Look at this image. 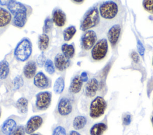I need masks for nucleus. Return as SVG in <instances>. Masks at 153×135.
<instances>
[{
    "label": "nucleus",
    "mask_w": 153,
    "mask_h": 135,
    "mask_svg": "<svg viewBox=\"0 0 153 135\" xmlns=\"http://www.w3.org/2000/svg\"><path fill=\"white\" fill-rule=\"evenodd\" d=\"M72 2H74V3H76V4H81V3L84 2V1H73Z\"/></svg>",
    "instance_id": "79ce46f5"
},
{
    "label": "nucleus",
    "mask_w": 153,
    "mask_h": 135,
    "mask_svg": "<svg viewBox=\"0 0 153 135\" xmlns=\"http://www.w3.org/2000/svg\"><path fill=\"white\" fill-rule=\"evenodd\" d=\"M130 56H131V58L132 59V60H133L135 63L139 62V59H140V58H139V54H138L136 52L133 51V52L131 53Z\"/></svg>",
    "instance_id": "4c0bfd02"
},
{
    "label": "nucleus",
    "mask_w": 153,
    "mask_h": 135,
    "mask_svg": "<svg viewBox=\"0 0 153 135\" xmlns=\"http://www.w3.org/2000/svg\"><path fill=\"white\" fill-rule=\"evenodd\" d=\"M36 63L33 61H28L23 67V74L28 79L34 77L36 71Z\"/></svg>",
    "instance_id": "a211bd4d"
},
{
    "label": "nucleus",
    "mask_w": 153,
    "mask_h": 135,
    "mask_svg": "<svg viewBox=\"0 0 153 135\" xmlns=\"http://www.w3.org/2000/svg\"><path fill=\"white\" fill-rule=\"evenodd\" d=\"M10 73V65L7 61L3 59L0 61V79H5Z\"/></svg>",
    "instance_id": "a878e982"
},
{
    "label": "nucleus",
    "mask_w": 153,
    "mask_h": 135,
    "mask_svg": "<svg viewBox=\"0 0 153 135\" xmlns=\"http://www.w3.org/2000/svg\"><path fill=\"white\" fill-rule=\"evenodd\" d=\"M68 135H81V134L79 133L76 130H71L69 132Z\"/></svg>",
    "instance_id": "ea45409f"
},
{
    "label": "nucleus",
    "mask_w": 153,
    "mask_h": 135,
    "mask_svg": "<svg viewBox=\"0 0 153 135\" xmlns=\"http://www.w3.org/2000/svg\"><path fill=\"white\" fill-rule=\"evenodd\" d=\"M97 34L94 30H89L86 31L81 37V45L85 51L93 48L97 42Z\"/></svg>",
    "instance_id": "0eeeda50"
},
{
    "label": "nucleus",
    "mask_w": 153,
    "mask_h": 135,
    "mask_svg": "<svg viewBox=\"0 0 153 135\" xmlns=\"http://www.w3.org/2000/svg\"><path fill=\"white\" fill-rule=\"evenodd\" d=\"M46 61V57L44 55V54L43 52L38 56L36 60V65H38L39 67H42L44 65L45 62Z\"/></svg>",
    "instance_id": "473e14b6"
},
{
    "label": "nucleus",
    "mask_w": 153,
    "mask_h": 135,
    "mask_svg": "<svg viewBox=\"0 0 153 135\" xmlns=\"http://www.w3.org/2000/svg\"><path fill=\"white\" fill-rule=\"evenodd\" d=\"M87 122V118L83 115H78L75 117L73 120V127L76 130L82 129L86 125Z\"/></svg>",
    "instance_id": "5701e85b"
},
{
    "label": "nucleus",
    "mask_w": 153,
    "mask_h": 135,
    "mask_svg": "<svg viewBox=\"0 0 153 135\" xmlns=\"http://www.w3.org/2000/svg\"><path fill=\"white\" fill-rule=\"evenodd\" d=\"M0 117H1V109H0Z\"/></svg>",
    "instance_id": "a18cd8bd"
},
{
    "label": "nucleus",
    "mask_w": 153,
    "mask_h": 135,
    "mask_svg": "<svg viewBox=\"0 0 153 135\" xmlns=\"http://www.w3.org/2000/svg\"><path fill=\"white\" fill-rule=\"evenodd\" d=\"M107 125L103 123H98L94 124L90 130V135H102L106 130Z\"/></svg>",
    "instance_id": "412c9836"
},
{
    "label": "nucleus",
    "mask_w": 153,
    "mask_h": 135,
    "mask_svg": "<svg viewBox=\"0 0 153 135\" xmlns=\"http://www.w3.org/2000/svg\"><path fill=\"white\" fill-rule=\"evenodd\" d=\"M152 65H153V61H152Z\"/></svg>",
    "instance_id": "49530a36"
},
{
    "label": "nucleus",
    "mask_w": 153,
    "mask_h": 135,
    "mask_svg": "<svg viewBox=\"0 0 153 135\" xmlns=\"http://www.w3.org/2000/svg\"><path fill=\"white\" fill-rule=\"evenodd\" d=\"M151 121H152V125H153V116L152 117V118H151Z\"/></svg>",
    "instance_id": "c03bdc74"
},
{
    "label": "nucleus",
    "mask_w": 153,
    "mask_h": 135,
    "mask_svg": "<svg viewBox=\"0 0 153 135\" xmlns=\"http://www.w3.org/2000/svg\"><path fill=\"white\" fill-rule=\"evenodd\" d=\"M121 26L117 24L113 25L108 30V39L112 46H114L117 43L120 34H121Z\"/></svg>",
    "instance_id": "f8f14e48"
},
{
    "label": "nucleus",
    "mask_w": 153,
    "mask_h": 135,
    "mask_svg": "<svg viewBox=\"0 0 153 135\" xmlns=\"http://www.w3.org/2000/svg\"><path fill=\"white\" fill-rule=\"evenodd\" d=\"M53 20L50 17H47L45 19L44 24V26H43L44 33L47 34L51 31V30L53 27Z\"/></svg>",
    "instance_id": "c756f323"
},
{
    "label": "nucleus",
    "mask_w": 153,
    "mask_h": 135,
    "mask_svg": "<svg viewBox=\"0 0 153 135\" xmlns=\"http://www.w3.org/2000/svg\"><path fill=\"white\" fill-rule=\"evenodd\" d=\"M118 11V7L117 4L112 1L103 2L99 8V12L100 16L108 20L114 18L117 15Z\"/></svg>",
    "instance_id": "20e7f679"
},
{
    "label": "nucleus",
    "mask_w": 153,
    "mask_h": 135,
    "mask_svg": "<svg viewBox=\"0 0 153 135\" xmlns=\"http://www.w3.org/2000/svg\"><path fill=\"white\" fill-rule=\"evenodd\" d=\"M100 21L99 12L97 7L90 8L85 14L80 24V29L83 31L89 30L90 29L96 26Z\"/></svg>",
    "instance_id": "f03ea898"
},
{
    "label": "nucleus",
    "mask_w": 153,
    "mask_h": 135,
    "mask_svg": "<svg viewBox=\"0 0 153 135\" xmlns=\"http://www.w3.org/2000/svg\"><path fill=\"white\" fill-rule=\"evenodd\" d=\"M65 79L63 77L60 76L56 80L54 86H53V90L57 94L62 93L65 89Z\"/></svg>",
    "instance_id": "bb28decb"
},
{
    "label": "nucleus",
    "mask_w": 153,
    "mask_h": 135,
    "mask_svg": "<svg viewBox=\"0 0 153 135\" xmlns=\"http://www.w3.org/2000/svg\"><path fill=\"white\" fill-rule=\"evenodd\" d=\"M52 135H66V129L62 126H57L53 130Z\"/></svg>",
    "instance_id": "2f4dec72"
},
{
    "label": "nucleus",
    "mask_w": 153,
    "mask_h": 135,
    "mask_svg": "<svg viewBox=\"0 0 153 135\" xmlns=\"http://www.w3.org/2000/svg\"><path fill=\"white\" fill-rule=\"evenodd\" d=\"M30 12H22L13 15L12 24L18 28H23L27 23Z\"/></svg>",
    "instance_id": "4468645a"
},
{
    "label": "nucleus",
    "mask_w": 153,
    "mask_h": 135,
    "mask_svg": "<svg viewBox=\"0 0 153 135\" xmlns=\"http://www.w3.org/2000/svg\"><path fill=\"white\" fill-rule=\"evenodd\" d=\"M29 135H39V134H35V133H32V134H29Z\"/></svg>",
    "instance_id": "37998d69"
},
{
    "label": "nucleus",
    "mask_w": 153,
    "mask_h": 135,
    "mask_svg": "<svg viewBox=\"0 0 153 135\" xmlns=\"http://www.w3.org/2000/svg\"><path fill=\"white\" fill-rule=\"evenodd\" d=\"M72 105L71 101L65 97L62 98L57 104V111L62 116H66L71 113Z\"/></svg>",
    "instance_id": "9d476101"
},
{
    "label": "nucleus",
    "mask_w": 153,
    "mask_h": 135,
    "mask_svg": "<svg viewBox=\"0 0 153 135\" xmlns=\"http://www.w3.org/2000/svg\"><path fill=\"white\" fill-rule=\"evenodd\" d=\"M43 119L41 116L33 115L27 121L25 125L26 133L30 134L36 131L42 124Z\"/></svg>",
    "instance_id": "6e6552de"
},
{
    "label": "nucleus",
    "mask_w": 153,
    "mask_h": 135,
    "mask_svg": "<svg viewBox=\"0 0 153 135\" xmlns=\"http://www.w3.org/2000/svg\"><path fill=\"white\" fill-rule=\"evenodd\" d=\"M76 32V29L75 26H70L66 29L63 32V40L65 41L68 42L72 39L74 36Z\"/></svg>",
    "instance_id": "cd10ccee"
},
{
    "label": "nucleus",
    "mask_w": 153,
    "mask_h": 135,
    "mask_svg": "<svg viewBox=\"0 0 153 135\" xmlns=\"http://www.w3.org/2000/svg\"><path fill=\"white\" fill-rule=\"evenodd\" d=\"M137 51L139 52V55L140 56H143L144 55V54H145V49L142 43L139 40H138L137 42Z\"/></svg>",
    "instance_id": "c9c22d12"
},
{
    "label": "nucleus",
    "mask_w": 153,
    "mask_h": 135,
    "mask_svg": "<svg viewBox=\"0 0 153 135\" xmlns=\"http://www.w3.org/2000/svg\"><path fill=\"white\" fill-rule=\"evenodd\" d=\"M152 13H153V11H152Z\"/></svg>",
    "instance_id": "de8ad7c7"
},
{
    "label": "nucleus",
    "mask_w": 153,
    "mask_h": 135,
    "mask_svg": "<svg viewBox=\"0 0 153 135\" xmlns=\"http://www.w3.org/2000/svg\"><path fill=\"white\" fill-rule=\"evenodd\" d=\"M53 22L57 27H63L65 25L66 21V16L65 13L60 9H56L52 14Z\"/></svg>",
    "instance_id": "dca6fc26"
},
{
    "label": "nucleus",
    "mask_w": 153,
    "mask_h": 135,
    "mask_svg": "<svg viewBox=\"0 0 153 135\" xmlns=\"http://www.w3.org/2000/svg\"><path fill=\"white\" fill-rule=\"evenodd\" d=\"M32 52V44L27 37H23L17 44L14 55L16 59L19 61L24 62L29 59Z\"/></svg>",
    "instance_id": "f257e3e1"
},
{
    "label": "nucleus",
    "mask_w": 153,
    "mask_h": 135,
    "mask_svg": "<svg viewBox=\"0 0 153 135\" xmlns=\"http://www.w3.org/2000/svg\"><path fill=\"white\" fill-rule=\"evenodd\" d=\"M80 78L81 79V80L82 81V82H87L88 81V75L87 72L85 71H83L81 73V75L79 76Z\"/></svg>",
    "instance_id": "58836bf2"
},
{
    "label": "nucleus",
    "mask_w": 153,
    "mask_h": 135,
    "mask_svg": "<svg viewBox=\"0 0 153 135\" xmlns=\"http://www.w3.org/2000/svg\"><path fill=\"white\" fill-rule=\"evenodd\" d=\"M23 84H24V81L21 76L18 75L15 77V78L13 80V85L15 90L19 89L20 87H22L23 86Z\"/></svg>",
    "instance_id": "7c9ffc66"
},
{
    "label": "nucleus",
    "mask_w": 153,
    "mask_h": 135,
    "mask_svg": "<svg viewBox=\"0 0 153 135\" xmlns=\"http://www.w3.org/2000/svg\"><path fill=\"white\" fill-rule=\"evenodd\" d=\"M83 82L81 80L79 76H75L73 77L71 81L69 87V91L71 93L76 94L79 93L82 87Z\"/></svg>",
    "instance_id": "6ab92c4d"
},
{
    "label": "nucleus",
    "mask_w": 153,
    "mask_h": 135,
    "mask_svg": "<svg viewBox=\"0 0 153 135\" xmlns=\"http://www.w3.org/2000/svg\"><path fill=\"white\" fill-rule=\"evenodd\" d=\"M17 128V123L13 118L6 120L2 124L1 131L5 135H12Z\"/></svg>",
    "instance_id": "f3484780"
},
{
    "label": "nucleus",
    "mask_w": 153,
    "mask_h": 135,
    "mask_svg": "<svg viewBox=\"0 0 153 135\" xmlns=\"http://www.w3.org/2000/svg\"><path fill=\"white\" fill-rule=\"evenodd\" d=\"M49 37L45 33H42L38 37V48L42 52L47 49L49 45Z\"/></svg>",
    "instance_id": "393cba45"
},
{
    "label": "nucleus",
    "mask_w": 153,
    "mask_h": 135,
    "mask_svg": "<svg viewBox=\"0 0 153 135\" xmlns=\"http://www.w3.org/2000/svg\"><path fill=\"white\" fill-rule=\"evenodd\" d=\"M99 88V82L95 78H92L90 79L87 82L85 87L84 93L85 96L89 98L94 97Z\"/></svg>",
    "instance_id": "2eb2a0df"
},
{
    "label": "nucleus",
    "mask_w": 153,
    "mask_h": 135,
    "mask_svg": "<svg viewBox=\"0 0 153 135\" xmlns=\"http://www.w3.org/2000/svg\"><path fill=\"white\" fill-rule=\"evenodd\" d=\"M54 64L55 67L60 71H63L70 65V60L62 54L59 53L54 57Z\"/></svg>",
    "instance_id": "ddd939ff"
},
{
    "label": "nucleus",
    "mask_w": 153,
    "mask_h": 135,
    "mask_svg": "<svg viewBox=\"0 0 153 135\" xmlns=\"http://www.w3.org/2000/svg\"><path fill=\"white\" fill-rule=\"evenodd\" d=\"M62 54L69 59L73 58L75 55V46L73 44L64 43L61 46Z\"/></svg>",
    "instance_id": "4be33fe9"
},
{
    "label": "nucleus",
    "mask_w": 153,
    "mask_h": 135,
    "mask_svg": "<svg viewBox=\"0 0 153 135\" xmlns=\"http://www.w3.org/2000/svg\"><path fill=\"white\" fill-rule=\"evenodd\" d=\"M10 1H0V4L1 5H7L8 4Z\"/></svg>",
    "instance_id": "a19ab883"
},
{
    "label": "nucleus",
    "mask_w": 153,
    "mask_h": 135,
    "mask_svg": "<svg viewBox=\"0 0 153 135\" xmlns=\"http://www.w3.org/2000/svg\"><path fill=\"white\" fill-rule=\"evenodd\" d=\"M11 14L8 10L0 7V27L7 26L11 21Z\"/></svg>",
    "instance_id": "aec40b11"
},
{
    "label": "nucleus",
    "mask_w": 153,
    "mask_h": 135,
    "mask_svg": "<svg viewBox=\"0 0 153 135\" xmlns=\"http://www.w3.org/2000/svg\"><path fill=\"white\" fill-rule=\"evenodd\" d=\"M16 107L20 113L25 114L28 109V101L25 97H21L16 101Z\"/></svg>",
    "instance_id": "b1692460"
},
{
    "label": "nucleus",
    "mask_w": 153,
    "mask_h": 135,
    "mask_svg": "<svg viewBox=\"0 0 153 135\" xmlns=\"http://www.w3.org/2000/svg\"><path fill=\"white\" fill-rule=\"evenodd\" d=\"M143 7L147 11L150 12L153 11V0H146L143 1Z\"/></svg>",
    "instance_id": "72a5a7b5"
},
{
    "label": "nucleus",
    "mask_w": 153,
    "mask_h": 135,
    "mask_svg": "<svg viewBox=\"0 0 153 135\" xmlns=\"http://www.w3.org/2000/svg\"><path fill=\"white\" fill-rule=\"evenodd\" d=\"M108 50V41L106 39L103 38L96 43L91 49V58L95 61H100L103 59L106 55Z\"/></svg>",
    "instance_id": "39448f33"
},
{
    "label": "nucleus",
    "mask_w": 153,
    "mask_h": 135,
    "mask_svg": "<svg viewBox=\"0 0 153 135\" xmlns=\"http://www.w3.org/2000/svg\"><path fill=\"white\" fill-rule=\"evenodd\" d=\"M52 95L50 92L43 91L38 93L35 95V106L41 111L46 110L50 105Z\"/></svg>",
    "instance_id": "423d86ee"
},
{
    "label": "nucleus",
    "mask_w": 153,
    "mask_h": 135,
    "mask_svg": "<svg viewBox=\"0 0 153 135\" xmlns=\"http://www.w3.org/2000/svg\"><path fill=\"white\" fill-rule=\"evenodd\" d=\"M107 104L103 98L96 96L91 102L90 105V117L92 118H98L103 115L106 109Z\"/></svg>",
    "instance_id": "7ed1b4c3"
},
{
    "label": "nucleus",
    "mask_w": 153,
    "mask_h": 135,
    "mask_svg": "<svg viewBox=\"0 0 153 135\" xmlns=\"http://www.w3.org/2000/svg\"><path fill=\"white\" fill-rule=\"evenodd\" d=\"M45 71L50 75H53L55 73V67L54 64L52 60L47 59L44 65Z\"/></svg>",
    "instance_id": "c85d7f7f"
},
{
    "label": "nucleus",
    "mask_w": 153,
    "mask_h": 135,
    "mask_svg": "<svg viewBox=\"0 0 153 135\" xmlns=\"http://www.w3.org/2000/svg\"><path fill=\"white\" fill-rule=\"evenodd\" d=\"M25 128L23 125L18 126L14 130L12 135H25Z\"/></svg>",
    "instance_id": "f704fd0d"
},
{
    "label": "nucleus",
    "mask_w": 153,
    "mask_h": 135,
    "mask_svg": "<svg viewBox=\"0 0 153 135\" xmlns=\"http://www.w3.org/2000/svg\"><path fill=\"white\" fill-rule=\"evenodd\" d=\"M7 9L12 15H14L16 14L22 12H29L32 11L30 7L16 1H10L7 5Z\"/></svg>",
    "instance_id": "1a4fd4ad"
},
{
    "label": "nucleus",
    "mask_w": 153,
    "mask_h": 135,
    "mask_svg": "<svg viewBox=\"0 0 153 135\" xmlns=\"http://www.w3.org/2000/svg\"><path fill=\"white\" fill-rule=\"evenodd\" d=\"M50 83L49 79L42 71L37 73L33 77L34 85L41 89L48 88L50 86Z\"/></svg>",
    "instance_id": "9b49d317"
},
{
    "label": "nucleus",
    "mask_w": 153,
    "mask_h": 135,
    "mask_svg": "<svg viewBox=\"0 0 153 135\" xmlns=\"http://www.w3.org/2000/svg\"><path fill=\"white\" fill-rule=\"evenodd\" d=\"M131 121V116L129 114H126L123 118V124L125 125H128Z\"/></svg>",
    "instance_id": "e433bc0d"
}]
</instances>
